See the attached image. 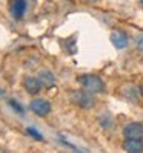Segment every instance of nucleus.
<instances>
[{"label":"nucleus","instance_id":"obj_16","mask_svg":"<svg viewBox=\"0 0 143 153\" xmlns=\"http://www.w3.org/2000/svg\"><path fill=\"white\" fill-rule=\"evenodd\" d=\"M140 94H141V95H143V84H141V86H140Z\"/></svg>","mask_w":143,"mask_h":153},{"label":"nucleus","instance_id":"obj_11","mask_svg":"<svg viewBox=\"0 0 143 153\" xmlns=\"http://www.w3.org/2000/svg\"><path fill=\"white\" fill-rule=\"evenodd\" d=\"M123 95H125V98L126 100H129V101H132V103H137V95H135V89L131 86V87H126V89H123Z\"/></svg>","mask_w":143,"mask_h":153},{"label":"nucleus","instance_id":"obj_8","mask_svg":"<svg viewBox=\"0 0 143 153\" xmlns=\"http://www.w3.org/2000/svg\"><path fill=\"white\" fill-rule=\"evenodd\" d=\"M123 150L128 152V153H141L143 152V139L125 138V141H123Z\"/></svg>","mask_w":143,"mask_h":153},{"label":"nucleus","instance_id":"obj_5","mask_svg":"<svg viewBox=\"0 0 143 153\" xmlns=\"http://www.w3.org/2000/svg\"><path fill=\"white\" fill-rule=\"evenodd\" d=\"M123 136L125 138H134V139H143V123L132 121L123 127Z\"/></svg>","mask_w":143,"mask_h":153},{"label":"nucleus","instance_id":"obj_4","mask_svg":"<svg viewBox=\"0 0 143 153\" xmlns=\"http://www.w3.org/2000/svg\"><path fill=\"white\" fill-rule=\"evenodd\" d=\"M29 109L37 117H46L51 112V103L45 98H34L29 103Z\"/></svg>","mask_w":143,"mask_h":153},{"label":"nucleus","instance_id":"obj_3","mask_svg":"<svg viewBox=\"0 0 143 153\" xmlns=\"http://www.w3.org/2000/svg\"><path fill=\"white\" fill-rule=\"evenodd\" d=\"M22 86L25 89V92L29 95H38L43 89L42 81L38 80V76H32V75H26L22 81Z\"/></svg>","mask_w":143,"mask_h":153},{"label":"nucleus","instance_id":"obj_14","mask_svg":"<svg viewBox=\"0 0 143 153\" xmlns=\"http://www.w3.org/2000/svg\"><path fill=\"white\" fill-rule=\"evenodd\" d=\"M135 45H137V49L143 52V34H138L137 38H135Z\"/></svg>","mask_w":143,"mask_h":153},{"label":"nucleus","instance_id":"obj_7","mask_svg":"<svg viewBox=\"0 0 143 153\" xmlns=\"http://www.w3.org/2000/svg\"><path fill=\"white\" fill-rule=\"evenodd\" d=\"M109 40H111V43L114 45L115 49H125L128 46V43H129V37H128V34L125 31L115 29V31L111 32Z\"/></svg>","mask_w":143,"mask_h":153},{"label":"nucleus","instance_id":"obj_1","mask_svg":"<svg viewBox=\"0 0 143 153\" xmlns=\"http://www.w3.org/2000/svg\"><path fill=\"white\" fill-rule=\"evenodd\" d=\"M77 83H79L85 91L91 92V94H102L105 91V83L100 76L94 75V74H83V75H79L77 78Z\"/></svg>","mask_w":143,"mask_h":153},{"label":"nucleus","instance_id":"obj_12","mask_svg":"<svg viewBox=\"0 0 143 153\" xmlns=\"http://www.w3.org/2000/svg\"><path fill=\"white\" fill-rule=\"evenodd\" d=\"M26 133H28L29 136H32L34 139H37V141H43V135H42L40 132H37L34 127H26Z\"/></svg>","mask_w":143,"mask_h":153},{"label":"nucleus","instance_id":"obj_13","mask_svg":"<svg viewBox=\"0 0 143 153\" xmlns=\"http://www.w3.org/2000/svg\"><path fill=\"white\" fill-rule=\"evenodd\" d=\"M8 103H9V106H11L12 109H14V110H16L17 113H20V115H23V107H22V106H20L19 103H17V101H16V100H9V101H8Z\"/></svg>","mask_w":143,"mask_h":153},{"label":"nucleus","instance_id":"obj_17","mask_svg":"<svg viewBox=\"0 0 143 153\" xmlns=\"http://www.w3.org/2000/svg\"><path fill=\"white\" fill-rule=\"evenodd\" d=\"M140 2H141V3H143V0H140Z\"/></svg>","mask_w":143,"mask_h":153},{"label":"nucleus","instance_id":"obj_9","mask_svg":"<svg viewBox=\"0 0 143 153\" xmlns=\"http://www.w3.org/2000/svg\"><path fill=\"white\" fill-rule=\"evenodd\" d=\"M37 76H38V80L42 81L43 87H53L56 84V75H54V72L46 69V68L38 71L37 72Z\"/></svg>","mask_w":143,"mask_h":153},{"label":"nucleus","instance_id":"obj_15","mask_svg":"<svg viewBox=\"0 0 143 153\" xmlns=\"http://www.w3.org/2000/svg\"><path fill=\"white\" fill-rule=\"evenodd\" d=\"M83 2H86V3H96L97 0H83Z\"/></svg>","mask_w":143,"mask_h":153},{"label":"nucleus","instance_id":"obj_10","mask_svg":"<svg viewBox=\"0 0 143 153\" xmlns=\"http://www.w3.org/2000/svg\"><path fill=\"white\" fill-rule=\"evenodd\" d=\"M99 124H100L102 129H105V130L111 129V127L114 126V120L111 117V113L109 112H103L100 117H99Z\"/></svg>","mask_w":143,"mask_h":153},{"label":"nucleus","instance_id":"obj_6","mask_svg":"<svg viewBox=\"0 0 143 153\" xmlns=\"http://www.w3.org/2000/svg\"><path fill=\"white\" fill-rule=\"evenodd\" d=\"M26 8H28L26 0H9V12L14 20L23 19L25 12H26Z\"/></svg>","mask_w":143,"mask_h":153},{"label":"nucleus","instance_id":"obj_2","mask_svg":"<svg viewBox=\"0 0 143 153\" xmlns=\"http://www.w3.org/2000/svg\"><path fill=\"white\" fill-rule=\"evenodd\" d=\"M71 101L72 104L80 107L83 110H89L96 106V98H94V94H91L85 89H79V91H74L71 94Z\"/></svg>","mask_w":143,"mask_h":153}]
</instances>
